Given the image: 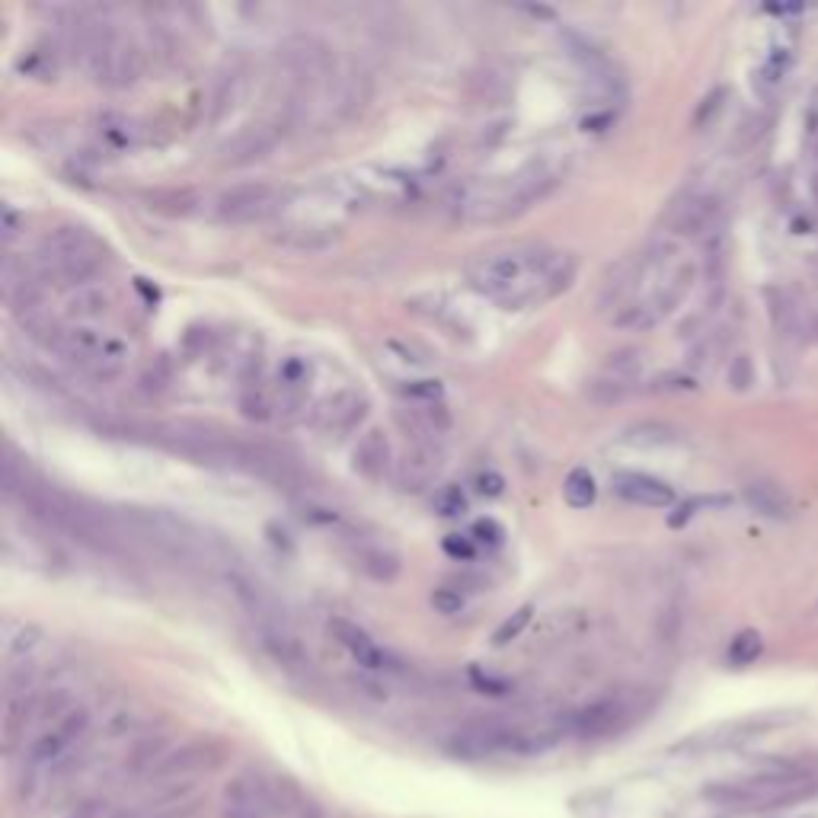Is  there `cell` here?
<instances>
[{"label":"cell","instance_id":"cell-36","mask_svg":"<svg viewBox=\"0 0 818 818\" xmlns=\"http://www.w3.org/2000/svg\"><path fill=\"white\" fill-rule=\"evenodd\" d=\"M729 381H732V387H739V390L751 384V365H748V358H745V355L735 358V365H732V371H729Z\"/></svg>","mask_w":818,"mask_h":818},{"label":"cell","instance_id":"cell-21","mask_svg":"<svg viewBox=\"0 0 818 818\" xmlns=\"http://www.w3.org/2000/svg\"><path fill=\"white\" fill-rule=\"evenodd\" d=\"M745 499L755 512L767 515V518H787L793 512V502L787 496V489L771 483V480H755L745 486Z\"/></svg>","mask_w":818,"mask_h":818},{"label":"cell","instance_id":"cell-7","mask_svg":"<svg viewBox=\"0 0 818 818\" xmlns=\"http://www.w3.org/2000/svg\"><path fill=\"white\" fill-rule=\"evenodd\" d=\"M116 521L125 531V537L154 547L163 556H173V560L192 563V560H202L205 553L202 534L192 525H186L183 518H176L163 509H119Z\"/></svg>","mask_w":818,"mask_h":818},{"label":"cell","instance_id":"cell-29","mask_svg":"<svg viewBox=\"0 0 818 818\" xmlns=\"http://www.w3.org/2000/svg\"><path fill=\"white\" fill-rule=\"evenodd\" d=\"M435 509H438V515H445V518H457V515L467 512V499L457 486H445L435 496Z\"/></svg>","mask_w":818,"mask_h":818},{"label":"cell","instance_id":"cell-10","mask_svg":"<svg viewBox=\"0 0 818 818\" xmlns=\"http://www.w3.org/2000/svg\"><path fill=\"white\" fill-rule=\"evenodd\" d=\"M90 729V713L84 707L68 710L55 723H48L26 748L29 767H55L71 755V748L84 739Z\"/></svg>","mask_w":818,"mask_h":818},{"label":"cell","instance_id":"cell-20","mask_svg":"<svg viewBox=\"0 0 818 818\" xmlns=\"http://www.w3.org/2000/svg\"><path fill=\"white\" fill-rule=\"evenodd\" d=\"M390 441L381 429H368L355 448V470L358 477H365L368 483H384L390 473Z\"/></svg>","mask_w":818,"mask_h":818},{"label":"cell","instance_id":"cell-34","mask_svg":"<svg viewBox=\"0 0 818 818\" xmlns=\"http://www.w3.org/2000/svg\"><path fill=\"white\" fill-rule=\"evenodd\" d=\"M403 394L413 400H429L435 406V400H441V384L438 381H416V384H406Z\"/></svg>","mask_w":818,"mask_h":818},{"label":"cell","instance_id":"cell-22","mask_svg":"<svg viewBox=\"0 0 818 818\" xmlns=\"http://www.w3.org/2000/svg\"><path fill=\"white\" fill-rule=\"evenodd\" d=\"M109 307H112V298L103 285H80L71 291V298L64 301V314L71 320H96L109 314Z\"/></svg>","mask_w":818,"mask_h":818},{"label":"cell","instance_id":"cell-30","mask_svg":"<svg viewBox=\"0 0 818 818\" xmlns=\"http://www.w3.org/2000/svg\"><path fill=\"white\" fill-rule=\"evenodd\" d=\"M432 608L438 611V614H461L464 611V595L457 592V588H435L432 592Z\"/></svg>","mask_w":818,"mask_h":818},{"label":"cell","instance_id":"cell-2","mask_svg":"<svg viewBox=\"0 0 818 818\" xmlns=\"http://www.w3.org/2000/svg\"><path fill=\"white\" fill-rule=\"evenodd\" d=\"M566 173V163L556 157H534L525 167L496 176V179H473V183L457 189L454 211L464 221H509L521 215L534 202L547 199V195L560 186V179Z\"/></svg>","mask_w":818,"mask_h":818},{"label":"cell","instance_id":"cell-27","mask_svg":"<svg viewBox=\"0 0 818 818\" xmlns=\"http://www.w3.org/2000/svg\"><path fill=\"white\" fill-rule=\"evenodd\" d=\"M531 614H534V608L531 604H525V608H518L509 620H505V624L496 630V636H493V643L496 646H505V643H512V640H518L521 633H525V627L531 624Z\"/></svg>","mask_w":818,"mask_h":818},{"label":"cell","instance_id":"cell-19","mask_svg":"<svg viewBox=\"0 0 818 818\" xmlns=\"http://www.w3.org/2000/svg\"><path fill=\"white\" fill-rule=\"evenodd\" d=\"M342 227L339 224H320V221H298V224H285L282 231L275 234V240L282 247L294 250V253H320L330 250L333 243H339Z\"/></svg>","mask_w":818,"mask_h":818},{"label":"cell","instance_id":"cell-25","mask_svg":"<svg viewBox=\"0 0 818 818\" xmlns=\"http://www.w3.org/2000/svg\"><path fill=\"white\" fill-rule=\"evenodd\" d=\"M761 649H764V640H761V633L755 630H745L739 633L735 640L729 643V652H726V659L732 665H751L758 656H761Z\"/></svg>","mask_w":818,"mask_h":818},{"label":"cell","instance_id":"cell-4","mask_svg":"<svg viewBox=\"0 0 818 818\" xmlns=\"http://www.w3.org/2000/svg\"><path fill=\"white\" fill-rule=\"evenodd\" d=\"M560 735L541 726H521L509 719H473L464 729L454 732L451 751L457 758L483 761V758H531L553 748Z\"/></svg>","mask_w":818,"mask_h":818},{"label":"cell","instance_id":"cell-9","mask_svg":"<svg viewBox=\"0 0 818 818\" xmlns=\"http://www.w3.org/2000/svg\"><path fill=\"white\" fill-rule=\"evenodd\" d=\"M288 195L272 183H243L218 195L215 211L227 224H256L282 215Z\"/></svg>","mask_w":818,"mask_h":818},{"label":"cell","instance_id":"cell-24","mask_svg":"<svg viewBox=\"0 0 818 818\" xmlns=\"http://www.w3.org/2000/svg\"><path fill=\"white\" fill-rule=\"evenodd\" d=\"M598 496V486H595V477L588 467H572L563 480V499L572 505V509H588V505L595 502Z\"/></svg>","mask_w":818,"mask_h":818},{"label":"cell","instance_id":"cell-11","mask_svg":"<svg viewBox=\"0 0 818 818\" xmlns=\"http://www.w3.org/2000/svg\"><path fill=\"white\" fill-rule=\"evenodd\" d=\"M636 716V703L627 694H608L592 700L588 707H582L579 713H572L569 729L579 739H608V735H617L620 729H627Z\"/></svg>","mask_w":818,"mask_h":818},{"label":"cell","instance_id":"cell-31","mask_svg":"<svg viewBox=\"0 0 818 818\" xmlns=\"http://www.w3.org/2000/svg\"><path fill=\"white\" fill-rule=\"evenodd\" d=\"M470 537H473V541L486 544V547H499L505 541V531H502V525L496 518H480L477 525L470 528Z\"/></svg>","mask_w":818,"mask_h":818},{"label":"cell","instance_id":"cell-17","mask_svg":"<svg viewBox=\"0 0 818 818\" xmlns=\"http://www.w3.org/2000/svg\"><path fill=\"white\" fill-rule=\"evenodd\" d=\"M719 221V199L713 195H687L684 202H678L672 208V215H668V224H672L675 234H684V237H703L710 234Z\"/></svg>","mask_w":818,"mask_h":818},{"label":"cell","instance_id":"cell-3","mask_svg":"<svg viewBox=\"0 0 818 818\" xmlns=\"http://www.w3.org/2000/svg\"><path fill=\"white\" fill-rule=\"evenodd\" d=\"M818 796V771L806 764H780L767 771L719 780L703 787V799L729 812H771L809 803Z\"/></svg>","mask_w":818,"mask_h":818},{"label":"cell","instance_id":"cell-12","mask_svg":"<svg viewBox=\"0 0 818 818\" xmlns=\"http://www.w3.org/2000/svg\"><path fill=\"white\" fill-rule=\"evenodd\" d=\"M365 413H368V400L358 394V390H339V394L326 397L314 409L310 422H314V429L323 435H346L365 419Z\"/></svg>","mask_w":818,"mask_h":818},{"label":"cell","instance_id":"cell-8","mask_svg":"<svg viewBox=\"0 0 818 818\" xmlns=\"http://www.w3.org/2000/svg\"><path fill=\"white\" fill-rule=\"evenodd\" d=\"M52 349L64 355L77 368H84L96 378H112L119 374L125 362V346L103 333L90 330V326H71V330H58Z\"/></svg>","mask_w":818,"mask_h":818},{"label":"cell","instance_id":"cell-28","mask_svg":"<svg viewBox=\"0 0 818 818\" xmlns=\"http://www.w3.org/2000/svg\"><path fill=\"white\" fill-rule=\"evenodd\" d=\"M240 409H243V416L247 419H269L272 416V406L266 400L263 390H256V384H247L243 387V394H240Z\"/></svg>","mask_w":818,"mask_h":818},{"label":"cell","instance_id":"cell-38","mask_svg":"<svg viewBox=\"0 0 818 818\" xmlns=\"http://www.w3.org/2000/svg\"><path fill=\"white\" fill-rule=\"evenodd\" d=\"M815 192H818V173H815Z\"/></svg>","mask_w":818,"mask_h":818},{"label":"cell","instance_id":"cell-18","mask_svg":"<svg viewBox=\"0 0 818 818\" xmlns=\"http://www.w3.org/2000/svg\"><path fill=\"white\" fill-rule=\"evenodd\" d=\"M441 470V454L432 441H416L413 448L403 454V461L397 464V486L403 493H419L422 486H429L435 480V473Z\"/></svg>","mask_w":818,"mask_h":818},{"label":"cell","instance_id":"cell-16","mask_svg":"<svg viewBox=\"0 0 818 818\" xmlns=\"http://www.w3.org/2000/svg\"><path fill=\"white\" fill-rule=\"evenodd\" d=\"M218 761H221V748L215 742H189V745L173 748L170 755H163L151 767V774L154 777H189V774H199Z\"/></svg>","mask_w":818,"mask_h":818},{"label":"cell","instance_id":"cell-13","mask_svg":"<svg viewBox=\"0 0 818 818\" xmlns=\"http://www.w3.org/2000/svg\"><path fill=\"white\" fill-rule=\"evenodd\" d=\"M330 633H333V640L349 652V656L368 668V672H387V668H394V659L387 656V652L371 640V633L362 630L358 624H352V620L346 617H333L330 620Z\"/></svg>","mask_w":818,"mask_h":818},{"label":"cell","instance_id":"cell-14","mask_svg":"<svg viewBox=\"0 0 818 818\" xmlns=\"http://www.w3.org/2000/svg\"><path fill=\"white\" fill-rule=\"evenodd\" d=\"M278 141H282L278 125H253L221 147V163L224 167H250V163L269 157Z\"/></svg>","mask_w":818,"mask_h":818},{"label":"cell","instance_id":"cell-5","mask_svg":"<svg viewBox=\"0 0 818 818\" xmlns=\"http://www.w3.org/2000/svg\"><path fill=\"white\" fill-rule=\"evenodd\" d=\"M103 266V250L96 237L87 227H58V231L48 234L36 256H32V272L42 282H58V285H87L90 278L100 272Z\"/></svg>","mask_w":818,"mask_h":818},{"label":"cell","instance_id":"cell-6","mask_svg":"<svg viewBox=\"0 0 818 818\" xmlns=\"http://www.w3.org/2000/svg\"><path fill=\"white\" fill-rule=\"evenodd\" d=\"M304 809V793L288 777L237 774L224 790V818H285Z\"/></svg>","mask_w":818,"mask_h":818},{"label":"cell","instance_id":"cell-23","mask_svg":"<svg viewBox=\"0 0 818 818\" xmlns=\"http://www.w3.org/2000/svg\"><path fill=\"white\" fill-rule=\"evenodd\" d=\"M355 560L371 579H378V582H394L400 576V556L384 550V547H371V544L355 547Z\"/></svg>","mask_w":818,"mask_h":818},{"label":"cell","instance_id":"cell-33","mask_svg":"<svg viewBox=\"0 0 818 818\" xmlns=\"http://www.w3.org/2000/svg\"><path fill=\"white\" fill-rule=\"evenodd\" d=\"M477 493H480V496H489V499L502 496V493H505V477H502V473H496V470H483V473H477Z\"/></svg>","mask_w":818,"mask_h":818},{"label":"cell","instance_id":"cell-15","mask_svg":"<svg viewBox=\"0 0 818 818\" xmlns=\"http://www.w3.org/2000/svg\"><path fill=\"white\" fill-rule=\"evenodd\" d=\"M611 486L620 499H627L630 505H643V509H668V505H675L672 486L649 477V473L617 470L611 477Z\"/></svg>","mask_w":818,"mask_h":818},{"label":"cell","instance_id":"cell-26","mask_svg":"<svg viewBox=\"0 0 818 818\" xmlns=\"http://www.w3.org/2000/svg\"><path fill=\"white\" fill-rule=\"evenodd\" d=\"M240 87H243V77L240 74H224L218 80V90H215V119H221L227 109L237 106V96H240Z\"/></svg>","mask_w":818,"mask_h":818},{"label":"cell","instance_id":"cell-1","mask_svg":"<svg viewBox=\"0 0 818 818\" xmlns=\"http://www.w3.org/2000/svg\"><path fill=\"white\" fill-rule=\"evenodd\" d=\"M579 263L572 253L547 247H509L483 253L467 266L473 291L486 294L509 310L541 307L576 282Z\"/></svg>","mask_w":818,"mask_h":818},{"label":"cell","instance_id":"cell-37","mask_svg":"<svg viewBox=\"0 0 818 818\" xmlns=\"http://www.w3.org/2000/svg\"><path fill=\"white\" fill-rule=\"evenodd\" d=\"M473 684L480 687V691H486V694H505L509 691V681H499V678H493V675H483V672H473Z\"/></svg>","mask_w":818,"mask_h":818},{"label":"cell","instance_id":"cell-35","mask_svg":"<svg viewBox=\"0 0 818 818\" xmlns=\"http://www.w3.org/2000/svg\"><path fill=\"white\" fill-rule=\"evenodd\" d=\"M20 227H23V218L16 215L13 205H4V211H0V231H4V240H13L16 234H20Z\"/></svg>","mask_w":818,"mask_h":818},{"label":"cell","instance_id":"cell-32","mask_svg":"<svg viewBox=\"0 0 818 818\" xmlns=\"http://www.w3.org/2000/svg\"><path fill=\"white\" fill-rule=\"evenodd\" d=\"M441 547H445V553L451 556V560H457V563H470V560H473V553H477V550H473V541H470V537H461V534H448V537H445V544H441Z\"/></svg>","mask_w":818,"mask_h":818}]
</instances>
